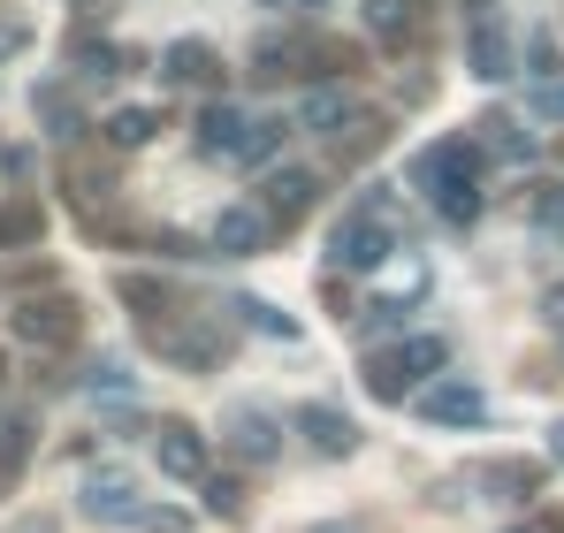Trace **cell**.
<instances>
[{
	"instance_id": "1",
	"label": "cell",
	"mask_w": 564,
	"mask_h": 533,
	"mask_svg": "<svg viewBox=\"0 0 564 533\" xmlns=\"http://www.w3.org/2000/svg\"><path fill=\"white\" fill-rule=\"evenodd\" d=\"M412 176L427 183V198H435V214H443V221H458V229H466L473 214H480V153H473L466 138L427 145Z\"/></svg>"
},
{
	"instance_id": "2",
	"label": "cell",
	"mask_w": 564,
	"mask_h": 533,
	"mask_svg": "<svg viewBox=\"0 0 564 533\" xmlns=\"http://www.w3.org/2000/svg\"><path fill=\"white\" fill-rule=\"evenodd\" d=\"M443 358H451V344L443 336H397L389 351H375L367 358V389H375V404H404L412 396V381H435L443 373Z\"/></svg>"
},
{
	"instance_id": "3",
	"label": "cell",
	"mask_w": 564,
	"mask_h": 533,
	"mask_svg": "<svg viewBox=\"0 0 564 533\" xmlns=\"http://www.w3.org/2000/svg\"><path fill=\"white\" fill-rule=\"evenodd\" d=\"M389 221H375V206H359V214H344L336 229H328V266L336 274H375L381 260H389Z\"/></svg>"
},
{
	"instance_id": "4",
	"label": "cell",
	"mask_w": 564,
	"mask_h": 533,
	"mask_svg": "<svg viewBox=\"0 0 564 533\" xmlns=\"http://www.w3.org/2000/svg\"><path fill=\"white\" fill-rule=\"evenodd\" d=\"M77 297H23L15 313H8V336L15 344H31V351H62V344H77Z\"/></svg>"
},
{
	"instance_id": "5",
	"label": "cell",
	"mask_w": 564,
	"mask_h": 533,
	"mask_svg": "<svg viewBox=\"0 0 564 533\" xmlns=\"http://www.w3.org/2000/svg\"><path fill=\"white\" fill-rule=\"evenodd\" d=\"M480 412H488V396L473 381H427L420 389V420L427 427H480Z\"/></svg>"
},
{
	"instance_id": "6",
	"label": "cell",
	"mask_w": 564,
	"mask_h": 533,
	"mask_svg": "<svg viewBox=\"0 0 564 533\" xmlns=\"http://www.w3.org/2000/svg\"><path fill=\"white\" fill-rule=\"evenodd\" d=\"M313 198H321L313 168H275V176L260 183V206H268V221H275V229L305 221V214H313Z\"/></svg>"
},
{
	"instance_id": "7",
	"label": "cell",
	"mask_w": 564,
	"mask_h": 533,
	"mask_svg": "<svg viewBox=\"0 0 564 533\" xmlns=\"http://www.w3.org/2000/svg\"><path fill=\"white\" fill-rule=\"evenodd\" d=\"M268 237H275V221H268L260 198H252V206H229V214L214 221V252H221V260H245V252H260Z\"/></svg>"
},
{
	"instance_id": "8",
	"label": "cell",
	"mask_w": 564,
	"mask_h": 533,
	"mask_svg": "<svg viewBox=\"0 0 564 533\" xmlns=\"http://www.w3.org/2000/svg\"><path fill=\"white\" fill-rule=\"evenodd\" d=\"M77 503H85V519H107V526H130V519L145 511V503H138V480H122V472H93Z\"/></svg>"
},
{
	"instance_id": "9",
	"label": "cell",
	"mask_w": 564,
	"mask_h": 533,
	"mask_svg": "<svg viewBox=\"0 0 564 533\" xmlns=\"http://www.w3.org/2000/svg\"><path fill=\"white\" fill-rule=\"evenodd\" d=\"M297 435L321 449V457H351V449H359V427H351L336 404H305V412H297Z\"/></svg>"
},
{
	"instance_id": "10",
	"label": "cell",
	"mask_w": 564,
	"mask_h": 533,
	"mask_svg": "<svg viewBox=\"0 0 564 533\" xmlns=\"http://www.w3.org/2000/svg\"><path fill=\"white\" fill-rule=\"evenodd\" d=\"M115 297H122L145 328H169V313H176V290H169L161 274H115Z\"/></svg>"
},
{
	"instance_id": "11",
	"label": "cell",
	"mask_w": 564,
	"mask_h": 533,
	"mask_svg": "<svg viewBox=\"0 0 564 533\" xmlns=\"http://www.w3.org/2000/svg\"><path fill=\"white\" fill-rule=\"evenodd\" d=\"M420 15H427V0H367V31H375V46H412Z\"/></svg>"
},
{
	"instance_id": "12",
	"label": "cell",
	"mask_w": 564,
	"mask_h": 533,
	"mask_svg": "<svg viewBox=\"0 0 564 533\" xmlns=\"http://www.w3.org/2000/svg\"><path fill=\"white\" fill-rule=\"evenodd\" d=\"M229 449L245 457V465H268L282 449V427L268 420V412H229Z\"/></svg>"
},
{
	"instance_id": "13",
	"label": "cell",
	"mask_w": 564,
	"mask_h": 533,
	"mask_svg": "<svg viewBox=\"0 0 564 533\" xmlns=\"http://www.w3.org/2000/svg\"><path fill=\"white\" fill-rule=\"evenodd\" d=\"M161 472L169 480H206V435L198 427H161Z\"/></svg>"
},
{
	"instance_id": "14",
	"label": "cell",
	"mask_w": 564,
	"mask_h": 533,
	"mask_svg": "<svg viewBox=\"0 0 564 533\" xmlns=\"http://www.w3.org/2000/svg\"><path fill=\"white\" fill-rule=\"evenodd\" d=\"M161 77H176V85H214V77H221V62H214V46L176 39V46L161 54Z\"/></svg>"
},
{
	"instance_id": "15",
	"label": "cell",
	"mask_w": 564,
	"mask_h": 533,
	"mask_svg": "<svg viewBox=\"0 0 564 533\" xmlns=\"http://www.w3.org/2000/svg\"><path fill=\"white\" fill-rule=\"evenodd\" d=\"M245 130H252V115H237L229 99H214V107L198 115V145H206V153H237V145H245Z\"/></svg>"
},
{
	"instance_id": "16",
	"label": "cell",
	"mask_w": 564,
	"mask_h": 533,
	"mask_svg": "<svg viewBox=\"0 0 564 533\" xmlns=\"http://www.w3.org/2000/svg\"><path fill=\"white\" fill-rule=\"evenodd\" d=\"M153 130H161V115H153V107H115V115H107V145H115V153L153 145Z\"/></svg>"
},
{
	"instance_id": "17",
	"label": "cell",
	"mask_w": 564,
	"mask_h": 533,
	"mask_svg": "<svg viewBox=\"0 0 564 533\" xmlns=\"http://www.w3.org/2000/svg\"><path fill=\"white\" fill-rule=\"evenodd\" d=\"M351 122H359V115H351V99H344V91H305V130H321V138H344V130H351Z\"/></svg>"
},
{
	"instance_id": "18",
	"label": "cell",
	"mask_w": 564,
	"mask_h": 533,
	"mask_svg": "<svg viewBox=\"0 0 564 533\" xmlns=\"http://www.w3.org/2000/svg\"><path fill=\"white\" fill-rule=\"evenodd\" d=\"M31 457V420L23 412H0V480H15Z\"/></svg>"
},
{
	"instance_id": "19",
	"label": "cell",
	"mask_w": 564,
	"mask_h": 533,
	"mask_svg": "<svg viewBox=\"0 0 564 533\" xmlns=\"http://www.w3.org/2000/svg\"><path fill=\"white\" fill-rule=\"evenodd\" d=\"M290 62H305V39H268V46L252 54V77H260V85H282Z\"/></svg>"
},
{
	"instance_id": "20",
	"label": "cell",
	"mask_w": 564,
	"mask_h": 533,
	"mask_svg": "<svg viewBox=\"0 0 564 533\" xmlns=\"http://www.w3.org/2000/svg\"><path fill=\"white\" fill-rule=\"evenodd\" d=\"M480 145H488V153H503V161H527V153H534V138H527L511 115H488V122H480Z\"/></svg>"
},
{
	"instance_id": "21",
	"label": "cell",
	"mask_w": 564,
	"mask_h": 533,
	"mask_svg": "<svg viewBox=\"0 0 564 533\" xmlns=\"http://www.w3.org/2000/svg\"><path fill=\"white\" fill-rule=\"evenodd\" d=\"M39 229H46V221H39V206H31V198L0 206V244H39Z\"/></svg>"
},
{
	"instance_id": "22",
	"label": "cell",
	"mask_w": 564,
	"mask_h": 533,
	"mask_svg": "<svg viewBox=\"0 0 564 533\" xmlns=\"http://www.w3.org/2000/svg\"><path fill=\"white\" fill-rule=\"evenodd\" d=\"M198 488H206V511H214V519H245V488H237L229 472H206Z\"/></svg>"
},
{
	"instance_id": "23",
	"label": "cell",
	"mask_w": 564,
	"mask_h": 533,
	"mask_svg": "<svg viewBox=\"0 0 564 533\" xmlns=\"http://www.w3.org/2000/svg\"><path fill=\"white\" fill-rule=\"evenodd\" d=\"M237 313H245V320H252V328H268V336H282V344H290V336H297V320H290V313H282V305H268V297H245V305H237Z\"/></svg>"
},
{
	"instance_id": "24",
	"label": "cell",
	"mask_w": 564,
	"mask_h": 533,
	"mask_svg": "<svg viewBox=\"0 0 564 533\" xmlns=\"http://www.w3.org/2000/svg\"><path fill=\"white\" fill-rule=\"evenodd\" d=\"M275 145H282V122H275V115H260V122L245 130V145H237V161H268Z\"/></svg>"
},
{
	"instance_id": "25",
	"label": "cell",
	"mask_w": 564,
	"mask_h": 533,
	"mask_svg": "<svg viewBox=\"0 0 564 533\" xmlns=\"http://www.w3.org/2000/svg\"><path fill=\"white\" fill-rule=\"evenodd\" d=\"M77 69H85V77H115V69H122V54H115L107 39H77Z\"/></svg>"
},
{
	"instance_id": "26",
	"label": "cell",
	"mask_w": 564,
	"mask_h": 533,
	"mask_svg": "<svg viewBox=\"0 0 564 533\" xmlns=\"http://www.w3.org/2000/svg\"><path fill=\"white\" fill-rule=\"evenodd\" d=\"M473 77H503V39H496L488 23L473 31Z\"/></svg>"
},
{
	"instance_id": "27",
	"label": "cell",
	"mask_w": 564,
	"mask_h": 533,
	"mask_svg": "<svg viewBox=\"0 0 564 533\" xmlns=\"http://www.w3.org/2000/svg\"><path fill=\"white\" fill-rule=\"evenodd\" d=\"M39 115L54 122V138H77V107H69L62 91H39Z\"/></svg>"
},
{
	"instance_id": "28",
	"label": "cell",
	"mask_w": 564,
	"mask_h": 533,
	"mask_svg": "<svg viewBox=\"0 0 564 533\" xmlns=\"http://www.w3.org/2000/svg\"><path fill=\"white\" fill-rule=\"evenodd\" d=\"M130 526H138V533H184L191 519H184V511H169V503H145V511H138Z\"/></svg>"
},
{
	"instance_id": "29",
	"label": "cell",
	"mask_w": 564,
	"mask_h": 533,
	"mask_svg": "<svg viewBox=\"0 0 564 533\" xmlns=\"http://www.w3.org/2000/svg\"><path fill=\"white\" fill-rule=\"evenodd\" d=\"M23 46H31V23L23 15H0V62H15Z\"/></svg>"
},
{
	"instance_id": "30",
	"label": "cell",
	"mask_w": 564,
	"mask_h": 533,
	"mask_svg": "<svg viewBox=\"0 0 564 533\" xmlns=\"http://www.w3.org/2000/svg\"><path fill=\"white\" fill-rule=\"evenodd\" d=\"M534 229H557L564 237V191H542V198H534Z\"/></svg>"
},
{
	"instance_id": "31",
	"label": "cell",
	"mask_w": 564,
	"mask_h": 533,
	"mask_svg": "<svg viewBox=\"0 0 564 533\" xmlns=\"http://www.w3.org/2000/svg\"><path fill=\"white\" fill-rule=\"evenodd\" d=\"M542 115H550V122H564V77H550V85H542Z\"/></svg>"
},
{
	"instance_id": "32",
	"label": "cell",
	"mask_w": 564,
	"mask_h": 533,
	"mask_svg": "<svg viewBox=\"0 0 564 533\" xmlns=\"http://www.w3.org/2000/svg\"><path fill=\"white\" fill-rule=\"evenodd\" d=\"M511 533H564V511L557 519H527V526H511Z\"/></svg>"
},
{
	"instance_id": "33",
	"label": "cell",
	"mask_w": 564,
	"mask_h": 533,
	"mask_svg": "<svg viewBox=\"0 0 564 533\" xmlns=\"http://www.w3.org/2000/svg\"><path fill=\"white\" fill-rule=\"evenodd\" d=\"M550 457H564V420H557V435H550Z\"/></svg>"
},
{
	"instance_id": "34",
	"label": "cell",
	"mask_w": 564,
	"mask_h": 533,
	"mask_svg": "<svg viewBox=\"0 0 564 533\" xmlns=\"http://www.w3.org/2000/svg\"><path fill=\"white\" fill-rule=\"evenodd\" d=\"M313 533H359V526H313Z\"/></svg>"
},
{
	"instance_id": "35",
	"label": "cell",
	"mask_w": 564,
	"mask_h": 533,
	"mask_svg": "<svg viewBox=\"0 0 564 533\" xmlns=\"http://www.w3.org/2000/svg\"><path fill=\"white\" fill-rule=\"evenodd\" d=\"M305 8H328V0H305Z\"/></svg>"
},
{
	"instance_id": "36",
	"label": "cell",
	"mask_w": 564,
	"mask_h": 533,
	"mask_svg": "<svg viewBox=\"0 0 564 533\" xmlns=\"http://www.w3.org/2000/svg\"><path fill=\"white\" fill-rule=\"evenodd\" d=\"M260 8H282V0H260Z\"/></svg>"
}]
</instances>
